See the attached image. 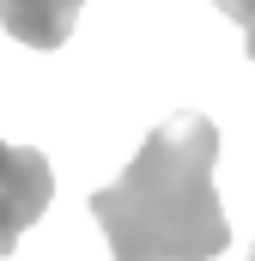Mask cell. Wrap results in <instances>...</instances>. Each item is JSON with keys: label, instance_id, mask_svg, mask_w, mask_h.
I'll return each mask as SVG.
<instances>
[{"label": "cell", "instance_id": "1", "mask_svg": "<svg viewBox=\"0 0 255 261\" xmlns=\"http://www.w3.org/2000/svg\"><path fill=\"white\" fill-rule=\"evenodd\" d=\"M219 128L207 116H170L146 134L122 176L91 195L116 261H213L231 249V225L213 189Z\"/></svg>", "mask_w": 255, "mask_h": 261}, {"label": "cell", "instance_id": "2", "mask_svg": "<svg viewBox=\"0 0 255 261\" xmlns=\"http://www.w3.org/2000/svg\"><path fill=\"white\" fill-rule=\"evenodd\" d=\"M49 195H55L49 158H43L37 146H12V140H0V255H12L18 231L43 219Z\"/></svg>", "mask_w": 255, "mask_h": 261}, {"label": "cell", "instance_id": "3", "mask_svg": "<svg viewBox=\"0 0 255 261\" xmlns=\"http://www.w3.org/2000/svg\"><path fill=\"white\" fill-rule=\"evenodd\" d=\"M85 0H0V24L31 49H61Z\"/></svg>", "mask_w": 255, "mask_h": 261}, {"label": "cell", "instance_id": "4", "mask_svg": "<svg viewBox=\"0 0 255 261\" xmlns=\"http://www.w3.org/2000/svg\"><path fill=\"white\" fill-rule=\"evenodd\" d=\"M225 18H237V31H243V43H249V55H255V0H213Z\"/></svg>", "mask_w": 255, "mask_h": 261}, {"label": "cell", "instance_id": "5", "mask_svg": "<svg viewBox=\"0 0 255 261\" xmlns=\"http://www.w3.org/2000/svg\"><path fill=\"white\" fill-rule=\"evenodd\" d=\"M249 261H255V255H249Z\"/></svg>", "mask_w": 255, "mask_h": 261}]
</instances>
